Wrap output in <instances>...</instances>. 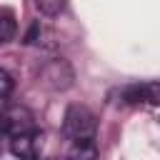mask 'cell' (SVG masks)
I'll return each mask as SVG.
<instances>
[{
    "label": "cell",
    "mask_w": 160,
    "mask_h": 160,
    "mask_svg": "<svg viewBox=\"0 0 160 160\" xmlns=\"http://www.w3.org/2000/svg\"><path fill=\"white\" fill-rule=\"evenodd\" d=\"M15 38V15L10 8L0 10V42H10Z\"/></svg>",
    "instance_id": "cell-6"
},
{
    "label": "cell",
    "mask_w": 160,
    "mask_h": 160,
    "mask_svg": "<svg viewBox=\"0 0 160 160\" xmlns=\"http://www.w3.org/2000/svg\"><path fill=\"white\" fill-rule=\"evenodd\" d=\"M38 80L42 88L48 90H55V92H62L68 88H72L75 82V70L72 65L65 60V58H52V60H45L38 70Z\"/></svg>",
    "instance_id": "cell-2"
},
{
    "label": "cell",
    "mask_w": 160,
    "mask_h": 160,
    "mask_svg": "<svg viewBox=\"0 0 160 160\" xmlns=\"http://www.w3.org/2000/svg\"><path fill=\"white\" fill-rule=\"evenodd\" d=\"M95 130H98V120L95 115L85 108V105H68L65 118H62V135L70 142L78 140H95Z\"/></svg>",
    "instance_id": "cell-1"
},
{
    "label": "cell",
    "mask_w": 160,
    "mask_h": 160,
    "mask_svg": "<svg viewBox=\"0 0 160 160\" xmlns=\"http://www.w3.org/2000/svg\"><path fill=\"white\" fill-rule=\"evenodd\" d=\"M32 128H38L35 125V115L25 105H10V102L2 105V132H5V138L28 132Z\"/></svg>",
    "instance_id": "cell-3"
},
{
    "label": "cell",
    "mask_w": 160,
    "mask_h": 160,
    "mask_svg": "<svg viewBox=\"0 0 160 160\" xmlns=\"http://www.w3.org/2000/svg\"><path fill=\"white\" fill-rule=\"evenodd\" d=\"M8 140H10V152L15 158H38L40 150H42V130L40 128H32L28 132L12 135Z\"/></svg>",
    "instance_id": "cell-5"
},
{
    "label": "cell",
    "mask_w": 160,
    "mask_h": 160,
    "mask_svg": "<svg viewBox=\"0 0 160 160\" xmlns=\"http://www.w3.org/2000/svg\"><path fill=\"white\" fill-rule=\"evenodd\" d=\"M42 35H45L42 25H40V22H32V25H30V30L25 32V45H40Z\"/></svg>",
    "instance_id": "cell-9"
},
{
    "label": "cell",
    "mask_w": 160,
    "mask_h": 160,
    "mask_svg": "<svg viewBox=\"0 0 160 160\" xmlns=\"http://www.w3.org/2000/svg\"><path fill=\"white\" fill-rule=\"evenodd\" d=\"M68 0H35V8L45 15V18H58L65 10Z\"/></svg>",
    "instance_id": "cell-7"
},
{
    "label": "cell",
    "mask_w": 160,
    "mask_h": 160,
    "mask_svg": "<svg viewBox=\"0 0 160 160\" xmlns=\"http://www.w3.org/2000/svg\"><path fill=\"white\" fill-rule=\"evenodd\" d=\"M125 105H160V82H135L120 92Z\"/></svg>",
    "instance_id": "cell-4"
},
{
    "label": "cell",
    "mask_w": 160,
    "mask_h": 160,
    "mask_svg": "<svg viewBox=\"0 0 160 160\" xmlns=\"http://www.w3.org/2000/svg\"><path fill=\"white\" fill-rule=\"evenodd\" d=\"M12 85H15V82H12V75L2 68V70H0V98H2V105H8V102H10Z\"/></svg>",
    "instance_id": "cell-8"
}]
</instances>
